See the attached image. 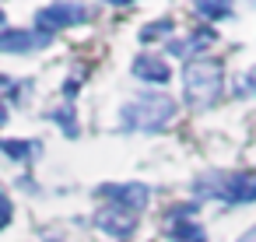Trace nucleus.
I'll use <instances>...</instances> for the list:
<instances>
[{
  "label": "nucleus",
  "mask_w": 256,
  "mask_h": 242,
  "mask_svg": "<svg viewBox=\"0 0 256 242\" xmlns=\"http://www.w3.org/2000/svg\"><path fill=\"white\" fill-rule=\"evenodd\" d=\"M92 224H95L102 235L116 238V242H126V238L137 232V218H134L130 210H123V207H112V204L98 207L95 218H92Z\"/></svg>",
  "instance_id": "obj_6"
},
{
  "label": "nucleus",
  "mask_w": 256,
  "mask_h": 242,
  "mask_svg": "<svg viewBox=\"0 0 256 242\" xmlns=\"http://www.w3.org/2000/svg\"><path fill=\"white\" fill-rule=\"evenodd\" d=\"M238 242H256V228H249V232H246V235H242Z\"/></svg>",
  "instance_id": "obj_17"
},
{
  "label": "nucleus",
  "mask_w": 256,
  "mask_h": 242,
  "mask_svg": "<svg viewBox=\"0 0 256 242\" xmlns=\"http://www.w3.org/2000/svg\"><path fill=\"white\" fill-rule=\"evenodd\" d=\"M179 112V102L172 95H162V92H144L137 98H126L120 106V116H116V126L123 134H162Z\"/></svg>",
  "instance_id": "obj_1"
},
{
  "label": "nucleus",
  "mask_w": 256,
  "mask_h": 242,
  "mask_svg": "<svg viewBox=\"0 0 256 242\" xmlns=\"http://www.w3.org/2000/svg\"><path fill=\"white\" fill-rule=\"evenodd\" d=\"M172 32H176V22H172V18H158V22H151V25L140 28V42H154V39H162V36L172 39Z\"/></svg>",
  "instance_id": "obj_14"
},
{
  "label": "nucleus",
  "mask_w": 256,
  "mask_h": 242,
  "mask_svg": "<svg viewBox=\"0 0 256 242\" xmlns=\"http://www.w3.org/2000/svg\"><path fill=\"white\" fill-rule=\"evenodd\" d=\"M168 242H207V232H204L200 221H193V218L172 221V224H168Z\"/></svg>",
  "instance_id": "obj_11"
},
{
  "label": "nucleus",
  "mask_w": 256,
  "mask_h": 242,
  "mask_svg": "<svg viewBox=\"0 0 256 242\" xmlns=\"http://www.w3.org/2000/svg\"><path fill=\"white\" fill-rule=\"evenodd\" d=\"M210 42H214V32H210V28H193V32L182 36V39H168V42H165V53L190 64V60H196V53H204V46H210Z\"/></svg>",
  "instance_id": "obj_8"
},
{
  "label": "nucleus",
  "mask_w": 256,
  "mask_h": 242,
  "mask_svg": "<svg viewBox=\"0 0 256 242\" xmlns=\"http://www.w3.org/2000/svg\"><path fill=\"white\" fill-rule=\"evenodd\" d=\"M50 242H56V238H50Z\"/></svg>",
  "instance_id": "obj_20"
},
{
  "label": "nucleus",
  "mask_w": 256,
  "mask_h": 242,
  "mask_svg": "<svg viewBox=\"0 0 256 242\" xmlns=\"http://www.w3.org/2000/svg\"><path fill=\"white\" fill-rule=\"evenodd\" d=\"M53 36L39 28H0V53H36V50H46Z\"/></svg>",
  "instance_id": "obj_7"
},
{
  "label": "nucleus",
  "mask_w": 256,
  "mask_h": 242,
  "mask_svg": "<svg viewBox=\"0 0 256 242\" xmlns=\"http://www.w3.org/2000/svg\"><path fill=\"white\" fill-rule=\"evenodd\" d=\"M11 218H14V204H11V196L4 190H0V232L11 224Z\"/></svg>",
  "instance_id": "obj_15"
},
{
  "label": "nucleus",
  "mask_w": 256,
  "mask_h": 242,
  "mask_svg": "<svg viewBox=\"0 0 256 242\" xmlns=\"http://www.w3.org/2000/svg\"><path fill=\"white\" fill-rule=\"evenodd\" d=\"M50 120H53V123H60L67 137H78V134H81V126H78V112H74V106H70V102H67V106H60V109H53V112H50Z\"/></svg>",
  "instance_id": "obj_12"
},
{
  "label": "nucleus",
  "mask_w": 256,
  "mask_h": 242,
  "mask_svg": "<svg viewBox=\"0 0 256 242\" xmlns=\"http://www.w3.org/2000/svg\"><path fill=\"white\" fill-rule=\"evenodd\" d=\"M0 151L11 162H32V158L42 154V140H8V137H0Z\"/></svg>",
  "instance_id": "obj_10"
},
{
  "label": "nucleus",
  "mask_w": 256,
  "mask_h": 242,
  "mask_svg": "<svg viewBox=\"0 0 256 242\" xmlns=\"http://www.w3.org/2000/svg\"><path fill=\"white\" fill-rule=\"evenodd\" d=\"M4 22H8V14H4V11H0V28H4Z\"/></svg>",
  "instance_id": "obj_19"
},
{
  "label": "nucleus",
  "mask_w": 256,
  "mask_h": 242,
  "mask_svg": "<svg viewBox=\"0 0 256 242\" xmlns=\"http://www.w3.org/2000/svg\"><path fill=\"white\" fill-rule=\"evenodd\" d=\"M193 193H196V200H218V204H228V207H242V204L256 200V172L252 168H242V172L214 168V172L196 176Z\"/></svg>",
  "instance_id": "obj_2"
},
{
  "label": "nucleus",
  "mask_w": 256,
  "mask_h": 242,
  "mask_svg": "<svg viewBox=\"0 0 256 242\" xmlns=\"http://www.w3.org/2000/svg\"><path fill=\"white\" fill-rule=\"evenodd\" d=\"M130 70H134L137 81H148V84H168L172 81V67L162 56H154V53H137Z\"/></svg>",
  "instance_id": "obj_9"
},
{
  "label": "nucleus",
  "mask_w": 256,
  "mask_h": 242,
  "mask_svg": "<svg viewBox=\"0 0 256 242\" xmlns=\"http://www.w3.org/2000/svg\"><path fill=\"white\" fill-rule=\"evenodd\" d=\"M193 11H196V18H204V22H232V18H235V11H232L228 4H196Z\"/></svg>",
  "instance_id": "obj_13"
},
{
  "label": "nucleus",
  "mask_w": 256,
  "mask_h": 242,
  "mask_svg": "<svg viewBox=\"0 0 256 242\" xmlns=\"http://www.w3.org/2000/svg\"><path fill=\"white\" fill-rule=\"evenodd\" d=\"M88 18H92V11H88L84 4H46V8L36 11V25H32V28H39V32H46V36H56V32H64V28L84 25Z\"/></svg>",
  "instance_id": "obj_4"
},
{
  "label": "nucleus",
  "mask_w": 256,
  "mask_h": 242,
  "mask_svg": "<svg viewBox=\"0 0 256 242\" xmlns=\"http://www.w3.org/2000/svg\"><path fill=\"white\" fill-rule=\"evenodd\" d=\"M98 193L112 207H123L130 214H137L151 204V186H144V182H106V186H98Z\"/></svg>",
  "instance_id": "obj_5"
},
{
  "label": "nucleus",
  "mask_w": 256,
  "mask_h": 242,
  "mask_svg": "<svg viewBox=\"0 0 256 242\" xmlns=\"http://www.w3.org/2000/svg\"><path fill=\"white\" fill-rule=\"evenodd\" d=\"M238 95H256V67L246 70V78H242V84H238Z\"/></svg>",
  "instance_id": "obj_16"
},
{
  "label": "nucleus",
  "mask_w": 256,
  "mask_h": 242,
  "mask_svg": "<svg viewBox=\"0 0 256 242\" xmlns=\"http://www.w3.org/2000/svg\"><path fill=\"white\" fill-rule=\"evenodd\" d=\"M224 92V64L218 56H196L182 70V98L193 109H210Z\"/></svg>",
  "instance_id": "obj_3"
},
{
  "label": "nucleus",
  "mask_w": 256,
  "mask_h": 242,
  "mask_svg": "<svg viewBox=\"0 0 256 242\" xmlns=\"http://www.w3.org/2000/svg\"><path fill=\"white\" fill-rule=\"evenodd\" d=\"M0 123H8V109L4 106H0Z\"/></svg>",
  "instance_id": "obj_18"
}]
</instances>
